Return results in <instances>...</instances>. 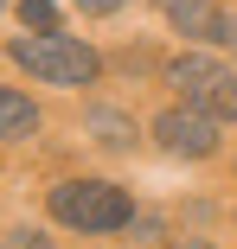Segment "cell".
Here are the masks:
<instances>
[{
	"label": "cell",
	"mask_w": 237,
	"mask_h": 249,
	"mask_svg": "<svg viewBox=\"0 0 237 249\" xmlns=\"http://www.w3.org/2000/svg\"><path fill=\"white\" fill-rule=\"evenodd\" d=\"M13 64L32 71L39 83H58V89H83V83H97V71H103V58L90 52L83 38H64V32L13 38Z\"/></svg>",
	"instance_id": "6da1fadb"
},
{
	"label": "cell",
	"mask_w": 237,
	"mask_h": 249,
	"mask_svg": "<svg viewBox=\"0 0 237 249\" xmlns=\"http://www.w3.org/2000/svg\"><path fill=\"white\" fill-rule=\"evenodd\" d=\"M52 217L83 230V236H103V230H122L135 217V198L109 179H64V185H52Z\"/></svg>",
	"instance_id": "7a4b0ae2"
},
{
	"label": "cell",
	"mask_w": 237,
	"mask_h": 249,
	"mask_svg": "<svg viewBox=\"0 0 237 249\" xmlns=\"http://www.w3.org/2000/svg\"><path fill=\"white\" fill-rule=\"evenodd\" d=\"M167 83L186 96V109H199V115H212V122H231V115H237V71L218 64V58H205V52L173 58V64H167Z\"/></svg>",
	"instance_id": "3957f363"
},
{
	"label": "cell",
	"mask_w": 237,
	"mask_h": 249,
	"mask_svg": "<svg viewBox=\"0 0 237 249\" xmlns=\"http://www.w3.org/2000/svg\"><path fill=\"white\" fill-rule=\"evenodd\" d=\"M154 141L179 160H205V154H218V122L199 115V109H167L154 122Z\"/></svg>",
	"instance_id": "277c9868"
},
{
	"label": "cell",
	"mask_w": 237,
	"mask_h": 249,
	"mask_svg": "<svg viewBox=\"0 0 237 249\" xmlns=\"http://www.w3.org/2000/svg\"><path fill=\"white\" fill-rule=\"evenodd\" d=\"M167 19L186 38H218L224 45V7H212V0H167Z\"/></svg>",
	"instance_id": "5b68a950"
},
{
	"label": "cell",
	"mask_w": 237,
	"mask_h": 249,
	"mask_svg": "<svg viewBox=\"0 0 237 249\" xmlns=\"http://www.w3.org/2000/svg\"><path fill=\"white\" fill-rule=\"evenodd\" d=\"M32 128H39L32 96H20V89H7V83H0V141H26Z\"/></svg>",
	"instance_id": "8992f818"
},
{
	"label": "cell",
	"mask_w": 237,
	"mask_h": 249,
	"mask_svg": "<svg viewBox=\"0 0 237 249\" xmlns=\"http://www.w3.org/2000/svg\"><path fill=\"white\" fill-rule=\"evenodd\" d=\"M90 128H97V141H103V147H135V128H128L116 109H90Z\"/></svg>",
	"instance_id": "52a82bcc"
},
{
	"label": "cell",
	"mask_w": 237,
	"mask_h": 249,
	"mask_svg": "<svg viewBox=\"0 0 237 249\" xmlns=\"http://www.w3.org/2000/svg\"><path fill=\"white\" fill-rule=\"evenodd\" d=\"M20 19H26V32H58V7L52 0H20Z\"/></svg>",
	"instance_id": "ba28073f"
},
{
	"label": "cell",
	"mask_w": 237,
	"mask_h": 249,
	"mask_svg": "<svg viewBox=\"0 0 237 249\" xmlns=\"http://www.w3.org/2000/svg\"><path fill=\"white\" fill-rule=\"evenodd\" d=\"M0 249H52V236H45V230H7Z\"/></svg>",
	"instance_id": "9c48e42d"
},
{
	"label": "cell",
	"mask_w": 237,
	"mask_h": 249,
	"mask_svg": "<svg viewBox=\"0 0 237 249\" xmlns=\"http://www.w3.org/2000/svg\"><path fill=\"white\" fill-rule=\"evenodd\" d=\"M77 7H83V13H116L122 0H77Z\"/></svg>",
	"instance_id": "30bf717a"
},
{
	"label": "cell",
	"mask_w": 237,
	"mask_h": 249,
	"mask_svg": "<svg viewBox=\"0 0 237 249\" xmlns=\"http://www.w3.org/2000/svg\"><path fill=\"white\" fill-rule=\"evenodd\" d=\"M224 45L237 52V13H224Z\"/></svg>",
	"instance_id": "8fae6325"
},
{
	"label": "cell",
	"mask_w": 237,
	"mask_h": 249,
	"mask_svg": "<svg viewBox=\"0 0 237 249\" xmlns=\"http://www.w3.org/2000/svg\"><path fill=\"white\" fill-rule=\"evenodd\" d=\"M173 249H212V243H199V236H186V243H173Z\"/></svg>",
	"instance_id": "7c38bea8"
},
{
	"label": "cell",
	"mask_w": 237,
	"mask_h": 249,
	"mask_svg": "<svg viewBox=\"0 0 237 249\" xmlns=\"http://www.w3.org/2000/svg\"><path fill=\"white\" fill-rule=\"evenodd\" d=\"M0 7H7V0H0Z\"/></svg>",
	"instance_id": "4fadbf2b"
}]
</instances>
